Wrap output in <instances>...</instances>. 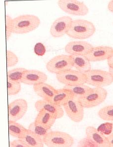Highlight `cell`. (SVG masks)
Returning a JSON list of instances; mask_svg holds the SVG:
<instances>
[{
	"label": "cell",
	"instance_id": "4316f807",
	"mask_svg": "<svg viewBox=\"0 0 113 147\" xmlns=\"http://www.w3.org/2000/svg\"><path fill=\"white\" fill-rule=\"evenodd\" d=\"M22 83L8 81L7 82V93L9 96H14L19 93L22 90Z\"/></svg>",
	"mask_w": 113,
	"mask_h": 147
},
{
	"label": "cell",
	"instance_id": "4dcf8cb0",
	"mask_svg": "<svg viewBox=\"0 0 113 147\" xmlns=\"http://www.w3.org/2000/svg\"><path fill=\"white\" fill-rule=\"evenodd\" d=\"M13 20L11 16L9 14H6L5 16V30H6V40L8 41L11 38L12 34H13L11 32V22Z\"/></svg>",
	"mask_w": 113,
	"mask_h": 147
},
{
	"label": "cell",
	"instance_id": "6da1fadb",
	"mask_svg": "<svg viewBox=\"0 0 113 147\" xmlns=\"http://www.w3.org/2000/svg\"><path fill=\"white\" fill-rule=\"evenodd\" d=\"M41 20L33 14H24L13 18L11 30L13 34H25L31 32L39 27Z\"/></svg>",
	"mask_w": 113,
	"mask_h": 147
},
{
	"label": "cell",
	"instance_id": "d6a6232c",
	"mask_svg": "<svg viewBox=\"0 0 113 147\" xmlns=\"http://www.w3.org/2000/svg\"><path fill=\"white\" fill-rule=\"evenodd\" d=\"M9 147H28V146L22 141L18 139V140H14L10 142Z\"/></svg>",
	"mask_w": 113,
	"mask_h": 147
},
{
	"label": "cell",
	"instance_id": "2e32d148",
	"mask_svg": "<svg viewBox=\"0 0 113 147\" xmlns=\"http://www.w3.org/2000/svg\"><path fill=\"white\" fill-rule=\"evenodd\" d=\"M86 136L93 141L98 147H110L107 137L92 126H88L85 129Z\"/></svg>",
	"mask_w": 113,
	"mask_h": 147
},
{
	"label": "cell",
	"instance_id": "5bb4252c",
	"mask_svg": "<svg viewBox=\"0 0 113 147\" xmlns=\"http://www.w3.org/2000/svg\"><path fill=\"white\" fill-rule=\"evenodd\" d=\"M48 79L47 75L43 72L35 69H27L24 73L21 83L28 85L46 82Z\"/></svg>",
	"mask_w": 113,
	"mask_h": 147
},
{
	"label": "cell",
	"instance_id": "9a60e30c",
	"mask_svg": "<svg viewBox=\"0 0 113 147\" xmlns=\"http://www.w3.org/2000/svg\"><path fill=\"white\" fill-rule=\"evenodd\" d=\"M34 107L38 112L41 110H45L55 116L57 119H61L64 115V111L61 106L43 99L36 102Z\"/></svg>",
	"mask_w": 113,
	"mask_h": 147
},
{
	"label": "cell",
	"instance_id": "e575fe53",
	"mask_svg": "<svg viewBox=\"0 0 113 147\" xmlns=\"http://www.w3.org/2000/svg\"><path fill=\"white\" fill-rule=\"evenodd\" d=\"M107 63H108V66L109 67L113 68V54H112L111 57L107 60Z\"/></svg>",
	"mask_w": 113,
	"mask_h": 147
},
{
	"label": "cell",
	"instance_id": "ba28073f",
	"mask_svg": "<svg viewBox=\"0 0 113 147\" xmlns=\"http://www.w3.org/2000/svg\"><path fill=\"white\" fill-rule=\"evenodd\" d=\"M56 78L60 83L65 86H75L86 83L85 74L72 69L57 74Z\"/></svg>",
	"mask_w": 113,
	"mask_h": 147
},
{
	"label": "cell",
	"instance_id": "7c38bea8",
	"mask_svg": "<svg viewBox=\"0 0 113 147\" xmlns=\"http://www.w3.org/2000/svg\"><path fill=\"white\" fill-rule=\"evenodd\" d=\"M93 47L87 42L75 41L68 43L65 46V51L70 56H86Z\"/></svg>",
	"mask_w": 113,
	"mask_h": 147
},
{
	"label": "cell",
	"instance_id": "8d00e7d4",
	"mask_svg": "<svg viewBox=\"0 0 113 147\" xmlns=\"http://www.w3.org/2000/svg\"><path fill=\"white\" fill-rule=\"evenodd\" d=\"M109 72L110 74H111V75L112 77V78H113V68L109 67Z\"/></svg>",
	"mask_w": 113,
	"mask_h": 147
},
{
	"label": "cell",
	"instance_id": "484cf974",
	"mask_svg": "<svg viewBox=\"0 0 113 147\" xmlns=\"http://www.w3.org/2000/svg\"><path fill=\"white\" fill-rule=\"evenodd\" d=\"M98 115L106 121H113V105L104 107L98 112Z\"/></svg>",
	"mask_w": 113,
	"mask_h": 147
},
{
	"label": "cell",
	"instance_id": "f546056e",
	"mask_svg": "<svg viewBox=\"0 0 113 147\" xmlns=\"http://www.w3.org/2000/svg\"><path fill=\"white\" fill-rule=\"evenodd\" d=\"M77 147H98V146L92 141L88 137L83 138L79 141Z\"/></svg>",
	"mask_w": 113,
	"mask_h": 147
},
{
	"label": "cell",
	"instance_id": "4fadbf2b",
	"mask_svg": "<svg viewBox=\"0 0 113 147\" xmlns=\"http://www.w3.org/2000/svg\"><path fill=\"white\" fill-rule=\"evenodd\" d=\"M113 48L107 46L94 47L86 56L90 62H98L108 60L113 54Z\"/></svg>",
	"mask_w": 113,
	"mask_h": 147
},
{
	"label": "cell",
	"instance_id": "5b68a950",
	"mask_svg": "<svg viewBox=\"0 0 113 147\" xmlns=\"http://www.w3.org/2000/svg\"><path fill=\"white\" fill-rule=\"evenodd\" d=\"M108 92L103 87H95L83 97L78 99L79 102L85 109L98 106L106 100Z\"/></svg>",
	"mask_w": 113,
	"mask_h": 147
},
{
	"label": "cell",
	"instance_id": "30bf717a",
	"mask_svg": "<svg viewBox=\"0 0 113 147\" xmlns=\"http://www.w3.org/2000/svg\"><path fill=\"white\" fill-rule=\"evenodd\" d=\"M72 20V18L69 16H63L57 18L50 28L51 36L54 38H58L66 35Z\"/></svg>",
	"mask_w": 113,
	"mask_h": 147
},
{
	"label": "cell",
	"instance_id": "603a6c76",
	"mask_svg": "<svg viewBox=\"0 0 113 147\" xmlns=\"http://www.w3.org/2000/svg\"><path fill=\"white\" fill-rule=\"evenodd\" d=\"M26 129L22 124L16 121L12 120L9 121V134L14 138H20L22 137Z\"/></svg>",
	"mask_w": 113,
	"mask_h": 147
},
{
	"label": "cell",
	"instance_id": "7402d4cb",
	"mask_svg": "<svg viewBox=\"0 0 113 147\" xmlns=\"http://www.w3.org/2000/svg\"><path fill=\"white\" fill-rule=\"evenodd\" d=\"M64 87L70 90L74 94V97L78 100L92 91L93 89L85 84L72 86H65Z\"/></svg>",
	"mask_w": 113,
	"mask_h": 147
},
{
	"label": "cell",
	"instance_id": "d4e9b609",
	"mask_svg": "<svg viewBox=\"0 0 113 147\" xmlns=\"http://www.w3.org/2000/svg\"><path fill=\"white\" fill-rule=\"evenodd\" d=\"M26 70L27 69L25 68L18 67L8 71L7 73V80L21 82L24 73Z\"/></svg>",
	"mask_w": 113,
	"mask_h": 147
},
{
	"label": "cell",
	"instance_id": "d590c367",
	"mask_svg": "<svg viewBox=\"0 0 113 147\" xmlns=\"http://www.w3.org/2000/svg\"><path fill=\"white\" fill-rule=\"evenodd\" d=\"M108 9L110 12L113 13V0L110 1L108 3Z\"/></svg>",
	"mask_w": 113,
	"mask_h": 147
},
{
	"label": "cell",
	"instance_id": "9c48e42d",
	"mask_svg": "<svg viewBox=\"0 0 113 147\" xmlns=\"http://www.w3.org/2000/svg\"><path fill=\"white\" fill-rule=\"evenodd\" d=\"M63 107L66 115L72 121L76 123L83 121L85 117V108L78 99L72 97Z\"/></svg>",
	"mask_w": 113,
	"mask_h": 147
},
{
	"label": "cell",
	"instance_id": "e0dca14e",
	"mask_svg": "<svg viewBox=\"0 0 113 147\" xmlns=\"http://www.w3.org/2000/svg\"><path fill=\"white\" fill-rule=\"evenodd\" d=\"M35 93L43 100L51 102L57 92V89L46 82L34 85L33 87Z\"/></svg>",
	"mask_w": 113,
	"mask_h": 147
},
{
	"label": "cell",
	"instance_id": "8992f818",
	"mask_svg": "<svg viewBox=\"0 0 113 147\" xmlns=\"http://www.w3.org/2000/svg\"><path fill=\"white\" fill-rule=\"evenodd\" d=\"M47 71L52 74H59L61 72L73 68L72 56L69 55H59L49 61L46 65Z\"/></svg>",
	"mask_w": 113,
	"mask_h": 147
},
{
	"label": "cell",
	"instance_id": "ffe728a7",
	"mask_svg": "<svg viewBox=\"0 0 113 147\" xmlns=\"http://www.w3.org/2000/svg\"><path fill=\"white\" fill-rule=\"evenodd\" d=\"M73 67L75 70L85 74L91 69V62L85 56H72Z\"/></svg>",
	"mask_w": 113,
	"mask_h": 147
},
{
	"label": "cell",
	"instance_id": "f1b7e54d",
	"mask_svg": "<svg viewBox=\"0 0 113 147\" xmlns=\"http://www.w3.org/2000/svg\"><path fill=\"white\" fill-rule=\"evenodd\" d=\"M113 129V124L111 122H106L99 126L97 128L98 131L103 134L109 135L112 133Z\"/></svg>",
	"mask_w": 113,
	"mask_h": 147
},
{
	"label": "cell",
	"instance_id": "d6986e66",
	"mask_svg": "<svg viewBox=\"0 0 113 147\" xmlns=\"http://www.w3.org/2000/svg\"><path fill=\"white\" fill-rule=\"evenodd\" d=\"M20 139L28 147H43L45 145L42 138L28 129H26Z\"/></svg>",
	"mask_w": 113,
	"mask_h": 147
},
{
	"label": "cell",
	"instance_id": "ac0fdd59",
	"mask_svg": "<svg viewBox=\"0 0 113 147\" xmlns=\"http://www.w3.org/2000/svg\"><path fill=\"white\" fill-rule=\"evenodd\" d=\"M74 97V94L70 90L64 87L57 89V92L51 100V102L62 107L64 106L70 99Z\"/></svg>",
	"mask_w": 113,
	"mask_h": 147
},
{
	"label": "cell",
	"instance_id": "277c9868",
	"mask_svg": "<svg viewBox=\"0 0 113 147\" xmlns=\"http://www.w3.org/2000/svg\"><path fill=\"white\" fill-rule=\"evenodd\" d=\"M86 83L95 87L110 86L113 83V78L109 71L101 69H91L85 74Z\"/></svg>",
	"mask_w": 113,
	"mask_h": 147
},
{
	"label": "cell",
	"instance_id": "52a82bcc",
	"mask_svg": "<svg viewBox=\"0 0 113 147\" xmlns=\"http://www.w3.org/2000/svg\"><path fill=\"white\" fill-rule=\"evenodd\" d=\"M57 4L62 11L74 16H85L89 11L84 2L77 0H59Z\"/></svg>",
	"mask_w": 113,
	"mask_h": 147
},
{
	"label": "cell",
	"instance_id": "7a4b0ae2",
	"mask_svg": "<svg viewBox=\"0 0 113 147\" xmlns=\"http://www.w3.org/2000/svg\"><path fill=\"white\" fill-rule=\"evenodd\" d=\"M96 27L92 22L83 19L73 20L66 35L75 39H86L93 36Z\"/></svg>",
	"mask_w": 113,
	"mask_h": 147
},
{
	"label": "cell",
	"instance_id": "8fae6325",
	"mask_svg": "<svg viewBox=\"0 0 113 147\" xmlns=\"http://www.w3.org/2000/svg\"><path fill=\"white\" fill-rule=\"evenodd\" d=\"M28 109L27 101L23 99L15 100L8 106L9 120L18 121L25 115Z\"/></svg>",
	"mask_w": 113,
	"mask_h": 147
},
{
	"label": "cell",
	"instance_id": "1f68e13d",
	"mask_svg": "<svg viewBox=\"0 0 113 147\" xmlns=\"http://www.w3.org/2000/svg\"><path fill=\"white\" fill-rule=\"evenodd\" d=\"M34 52L38 56H43L46 52L45 46L40 42L36 43L34 48Z\"/></svg>",
	"mask_w": 113,
	"mask_h": 147
},
{
	"label": "cell",
	"instance_id": "cb8c5ba5",
	"mask_svg": "<svg viewBox=\"0 0 113 147\" xmlns=\"http://www.w3.org/2000/svg\"><path fill=\"white\" fill-rule=\"evenodd\" d=\"M28 129L32 131L33 133L38 135L42 139L50 132L52 131L51 128L48 127L40 124L36 123L34 121L30 124Z\"/></svg>",
	"mask_w": 113,
	"mask_h": 147
},
{
	"label": "cell",
	"instance_id": "83f0119b",
	"mask_svg": "<svg viewBox=\"0 0 113 147\" xmlns=\"http://www.w3.org/2000/svg\"><path fill=\"white\" fill-rule=\"evenodd\" d=\"M7 67L15 66L18 63V57L12 51L7 50Z\"/></svg>",
	"mask_w": 113,
	"mask_h": 147
},
{
	"label": "cell",
	"instance_id": "44dd1931",
	"mask_svg": "<svg viewBox=\"0 0 113 147\" xmlns=\"http://www.w3.org/2000/svg\"><path fill=\"white\" fill-rule=\"evenodd\" d=\"M56 120L57 119L51 113L45 110H41L38 111L34 120V122L48 127L51 128L54 125Z\"/></svg>",
	"mask_w": 113,
	"mask_h": 147
},
{
	"label": "cell",
	"instance_id": "836d02e7",
	"mask_svg": "<svg viewBox=\"0 0 113 147\" xmlns=\"http://www.w3.org/2000/svg\"><path fill=\"white\" fill-rule=\"evenodd\" d=\"M109 143L110 147H113V133H112L107 137Z\"/></svg>",
	"mask_w": 113,
	"mask_h": 147
},
{
	"label": "cell",
	"instance_id": "3957f363",
	"mask_svg": "<svg viewBox=\"0 0 113 147\" xmlns=\"http://www.w3.org/2000/svg\"><path fill=\"white\" fill-rule=\"evenodd\" d=\"M43 141L48 147H71L74 143V138L68 133L52 130L43 138Z\"/></svg>",
	"mask_w": 113,
	"mask_h": 147
}]
</instances>
